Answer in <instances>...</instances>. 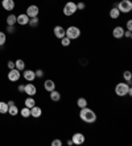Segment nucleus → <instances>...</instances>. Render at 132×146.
Listing matches in <instances>:
<instances>
[{
    "instance_id": "f257e3e1",
    "label": "nucleus",
    "mask_w": 132,
    "mask_h": 146,
    "mask_svg": "<svg viewBox=\"0 0 132 146\" xmlns=\"http://www.w3.org/2000/svg\"><path fill=\"white\" fill-rule=\"evenodd\" d=\"M79 117H81L82 121L87 122V124H92V122L96 121V113L92 111V109L87 108H81V112H79Z\"/></svg>"
},
{
    "instance_id": "f03ea898",
    "label": "nucleus",
    "mask_w": 132,
    "mask_h": 146,
    "mask_svg": "<svg viewBox=\"0 0 132 146\" xmlns=\"http://www.w3.org/2000/svg\"><path fill=\"white\" fill-rule=\"evenodd\" d=\"M129 88H131V82H120L115 86V94L120 98L123 96H127Z\"/></svg>"
},
{
    "instance_id": "7ed1b4c3",
    "label": "nucleus",
    "mask_w": 132,
    "mask_h": 146,
    "mask_svg": "<svg viewBox=\"0 0 132 146\" xmlns=\"http://www.w3.org/2000/svg\"><path fill=\"white\" fill-rule=\"evenodd\" d=\"M65 36L68 38H70L71 41L77 40V38H79V36H81V29L78 27L71 25V27H69L68 29H65Z\"/></svg>"
},
{
    "instance_id": "20e7f679",
    "label": "nucleus",
    "mask_w": 132,
    "mask_h": 146,
    "mask_svg": "<svg viewBox=\"0 0 132 146\" xmlns=\"http://www.w3.org/2000/svg\"><path fill=\"white\" fill-rule=\"evenodd\" d=\"M116 8L120 13H129L132 11V1L131 0H120Z\"/></svg>"
},
{
    "instance_id": "39448f33",
    "label": "nucleus",
    "mask_w": 132,
    "mask_h": 146,
    "mask_svg": "<svg viewBox=\"0 0 132 146\" xmlns=\"http://www.w3.org/2000/svg\"><path fill=\"white\" fill-rule=\"evenodd\" d=\"M77 11H78L77 9V3H74V1H68V3L64 5L62 12H64L65 16H73Z\"/></svg>"
},
{
    "instance_id": "423d86ee",
    "label": "nucleus",
    "mask_w": 132,
    "mask_h": 146,
    "mask_svg": "<svg viewBox=\"0 0 132 146\" xmlns=\"http://www.w3.org/2000/svg\"><path fill=\"white\" fill-rule=\"evenodd\" d=\"M71 141H73V145H82L85 142V134L83 133H74L71 136Z\"/></svg>"
},
{
    "instance_id": "0eeeda50",
    "label": "nucleus",
    "mask_w": 132,
    "mask_h": 146,
    "mask_svg": "<svg viewBox=\"0 0 132 146\" xmlns=\"http://www.w3.org/2000/svg\"><path fill=\"white\" fill-rule=\"evenodd\" d=\"M38 13H40V8L37 7V5H29V7L27 8V16L29 17V19H32V17H37Z\"/></svg>"
},
{
    "instance_id": "6e6552de",
    "label": "nucleus",
    "mask_w": 132,
    "mask_h": 146,
    "mask_svg": "<svg viewBox=\"0 0 132 146\" xmlns=\"http://www.w3.org/2000/svg\"><path fill=\"white\" fill-rule=\"evenodd\" d=\"M20 72L21 71H19L17 68H12L9 72H8V80H11V82H17L19 79H20Z\"/></svg>"
},
{
    "instance_id": "1a4fd4ad",
    "label": "nucleus",
    "mask_w": 132,
    "mask_h": 146,
    "mask_svg": "<svg viewBox=\"0 0 132 146\" xmlns=\"http://www.w3.org/2000/svg\"><path fill=\"white\" fill-rule=\"evenodd\" d=\"M112 36L116 40H120V38L124 37V28L123 27H115L114 31H112Z\"/></svg>"
},
{
    "instance_id": "9d476101",
    "label": "nucleus",
    "mask_w": 132,
    "mask_h": 146,
    "mask_svg": "<svg viewBox=\"0 0 132 146\" xmlns=\"http://www.w3.org/2000/svg\"><path fill=\"white\" fill-rule=\"evenodd\" d=\"M53 33H54V36L58 40H61L62 37H65V28L61 27V25H57V27H54V29H53Z\"/></svg>"
},
{
    "instance_id": "9b49d317",
    "label": "nucleus",
    "mask_w": 132,
    "mask_h": 146,
    "mask_svg": "<svg viewBox=\"0 0 132 146\" xmlns=\"http://www.w3.org/2000/svg\"><path fill=\"white\" fill-rule=\"evenodd\" d=\"M24 92L29 96H33V95H36L37 88H36V86L34 84H25V87H24Z\"/></svg>"
},
{
    "instance_id": "f8f14e48",
    "label": "nucleus",
    "mask_w": 132,
    "mask_h": 146,
    "mask_svg": "<svg viewBox=\"0 0 132 146\" xmlns=\"http://www.w3.org/2000/svg\"><path fill=\"white\" fill-rule=\"evenodd\" d=\"M23 76H24V79L28 82H33L34 79H36V74H34V71H32V70H24Z\"/></svg>"
},
{
    "instance_id": "ddd939ff",
    "label": "nucleus",
    "mask_w": 132,
    "mask_h": 146,
    "mask_svg": "<svg viewBox=\"0 0 132 146\" xmlns=\"http://www.w3.org/2000/svg\"><path fill=\"white\" fill-rule=\"evenodd\" d=\"M16 23L19 25H28L29 23V17L27 16V13H23V15H19L16 19Z\"/></svg>"
},
{
    "instance_id": "4468645a",
    "label": "nucleus",
    "mask_w": 132,
    "mask_h": 146,
    "mask_svg": "<svg viewBox=\"0 0 132 146\" xmlns=\"http://www.w3.org/2000/svg\"><path fill=\"white\" fill-rule=\"evenodd\" d=\"M41 115H42V109L40 108V107L34 106L31 108V116L32 117H34V119H38V117H41Z\"/></svg>"
},
{
    "instance_id": "2eb2a0df",
    "label": "nucleus",
    "mask_w": 132,
    "mask_h": 146,
    "mask_svg": "<svg viewBox=\"0 0 132 146\" xmlns=\"http://www.w3.org/2000/svg\"><path fill=\"white\" fill-rule=\"evenodd\" d=\"M1 5H3V8L5 11H12L15 8V1L13 0H3Z\"/></svg>"
},
{
    "instance_id": "dca6fc26",
    "label": "nucleus",
    "mask_w": 132,
    "mask_h": 146,
    "mask_svg": "<svg viewBox=\"0 0 132 146\" xmlns=\"http://www.w3.org/2000/svg\"><path fill=\"white\" fill-rule=\"evenodd\" d=\"M44 88L48 92L53 91V90H56V83L53 80H50V79H48V80H45V83H44Z\"/></svg>"
},
{
    "instance_id": "f3484780",
    "label": "nucleus",
    "mask_w": 132,
    "mask_h": 146,
    "mask_svg": "<svg viewBox=\"0 0 132 146\" xmlns=\"http://www.w3.org/2000/svg\"><path fill=\"white\" fill-rule=\"evenodd\" d=\"M49 94H50V100L52 102H60V100H61V94H60L58 91H56V90L50 91Z\"/></svg>"
},
{
    "instance_id": "a211bd4d",
    "label": "nucleus",
    "mask_w": 132,
    "mask_h": 146,
    "mask_svg": "<svg viewBox=\"0 0 132 146\" xmlns=\"http://www.w3.org/2000/svg\"><path fill=\"white\" fill-rule=\"evenodd\" d=\"M24 106L28 107V108H32V107L36 106V100H34L32 96H28V98L25 99V102H24Z\"/></svg>"
},
{
    "instance_id": "6ab92c4d",
    "label": "nucleus",
    "mask_w": 132,
    "mask_h": 146,
    "mask_svg": "<svg viewBox=\"0 0 132 146\" xmlns=\"http://www.w3.org/2000/svg\"><path fill=\"white\" fill-rule=\"evenodd\" d=\"M119 16H120V12H119V9L116 7H114V8H111V9H110V17H111L112 20L119 19Z\"/></svg>"
},
{
    "instance_id": "aec40b11",
    "label": "nucleus",
    "mask_w": 132,
    "mask_h": 146,
    "mask_svg": "<svg viewBox=\"0 0 132 146\" xmlns=\"http://www.w3.org/2000/svg\"><path fill=\"white\" fill-rule=\"evenodd\" d=\"M15 68H17L19 71H24V70H25V62H24L23 59H17V61L15 62Z\"/></svg>"
},
{
    "instance_id": "412c9836",
    "label": "nucleus",
    "mask_w": 132,
    "mask_h": 146,
    "mask_svg": "<svg viewBox=\"0 0 132 146\" xmlns=\"http://www.w3.org/2000/svg\"><path fill=\"white\" fill-rule=\"evenodd\" d=\"M77 107L79 109L81 108H85V107H87V100H86L85 98H79L77 100Z\"/></svg>"
},
{
    "instance_id": "4be33fe9",
    "label": "nucleus",
    "mask_w": 132,
    "mask_h": 146,
    "mask_svg": "<svg viewBox=\"0 0 132 146\" xmlns=\"http://www.w3.org/2000/svg\"><path fill=\"white\" fill-rule=\"evenodd\" d=\"M8 103H5V102H0V113L1 115H4V113H7L8 112Z\"/></svg>"
},
{
    "instance_id": "5701e85b",
    "label": "nucleus",
    "mask_w": 132,
    "mask_h": 146,
    "mask_svg": "<svg viewBox=\"0 0 132 146\" xmlns=\"http://www.w3.org/2000/svg\"><path fill=\"white\" fill-rule=\"evenodd\" d=\"M20 115L23 116L24 119L29 117V116H31V108H28V107H24V108L20 111Z\"/></svg>"
},
{
    "instance_id": "b1692460",
    "label": "nucleus",
    "mask_w": 132,
    "mask_h": 146,
    "mask_svg": "<svg viewBox=\"0 0 132 146\" xmlns=\"http://www.w3.org/2000/svg\"><path fill=\"white\" fill-rule=\"evenodd\" d=\"M8 113H9L11 116H16L17 113H19V108H17L16 106H9V108H8Z\"/></svg>"
},
{
    "instance_id": "393cba45",
    "label": "nucleus",
    "mask_w": 132,
    "mask_h": 146,
    "mask_svg": "<svg viewBox=\"0 0 132 146\" xmlns=\"http://www.w3.org/2000/svg\"><path fill=\"white\" fill-rule=\"evenodd\" d=\"M16 19H17L16 15H9V16L7 17V24L8 25H15L16 24Z\"/></svg>"
},
{
    "instance_id": "a878e982",
    "label": "nucleus",
    "mask_w": 132,
    "mask_h": 146,
    "mask_svg": "<svg viewBox=\"0 0 132 146\" xmlns=\"http://www.w3.org/2000/svg\"><path fill=\"white\" fill-rule=\"evenodd\" d=\"M123 79H124V82H131V80H132V74H131V71L125 70V71L123 72Z\"/></svg>"
},
{
    "instance_id": "bb28decb",
    "label": "nucleus",
    "mask_w": 132,
    "mask_h": 146,
    "mask_svg": "<svg viewBox=\"0 0 132 146\" xmlns=\"http://www.w3.org/2000/svg\"><path fill=\"white\" fill-rule=\"evenodd\" d=\"M70 44H71V40H70V38H68L66 36L61 38V45H62V46H65V48H66V46H69Z\"/></svg>"
},
{
    "instance_id": "cd10ccee",
    "label": "nucleus",
    "mask_w": 132,
    "mask_h": 146,
    "mask_svg": "<svg viewBox=\"0 0 132 146\" xmlns=\"http://www.w3.org/2000/svg\"><path fill=\"white\" fill-rule=\"evenodd\" d=\"M28 24H29V27H37L38 25V19L37 17H32V19H29V23H28Z\"/></svg>"
},
{
    "instance_id": "c85d7f7f",
    "label": "nucleus",
    "mask_w": 132,
    "mask_h": 146,
    "mask_svg": "<svg viewBox=\"0 0 132 146\" xmlns=\"http://www.w3.org/2000/svg\"><path fill=\"white\" fill-rule=\"evenodd\" d=\"M5 40H7V36H5V33L0 32V46L5 44Z\"/></svg>"
},
{
    "instance_id": "c756f323",
    "label": "nucleus",
    "mask_w": 132,
    "mask_h": 146,
    "mask_svg": "<svg viewBox=\"0 0 132 146\" xmlns=\"http://www.w3.org/2000/svg\"><path fill=\"white\" fill-rule=\"evenodd\" d=\"M86 8V4L83 3V1H79V3H77V9L78 11H83Z\"/></svg>"
},
{
    "instance_id": "7c9ffc66",
    "label": "nucleus",
    "mask_w": 132,
    "mask_h": 146,
    "mask_svg": "<svg viewBox=\"0 0 132 146\" xmlns=\"http://www.w3.org/2000/svg\"><path fill=\"white\" fill-rule=\"evenodd\" d=\"M52 146H62V141L61 139H53L52 141Z\"/></svg>"
},
{
    "instance_id": "2f4dec72",
    "label": "nucleus",
    "mask_w": 132,
    "mask_h": 146,
    "mask_svg": "<svg viewBox=\"0 0 132 146\" xmlns=\"http://www.w3.org/2000/svg\"><path fill=\"white\" fill-rule=\"evenodd\" d=\"M34 74H36V78H42L44 76V71L42 70H37V71H34Z\"/></svg>"
},
{
    "instance_id": "473e14b6",
    "label": "nucleus",
    "mask_w": 132,
    "mask_h": 146,
    "mask_svg": "<svg viewBox=\"0 0 132 146\" xmlns=\"http://www.w3.org/2000/svg\"><path fill=\"white\" fill-rule=\"evenodd\" d=\"M7 32H8V33H13V32H15V25H8V27H7Z\"/></svg>"
},
{
    "instance_id": "72a5a7b5",
    "label": "nucleus",
    "mask_w": 132,
    "mask_h": 146,
    "mask_svg": "<svg viewBox=\"0 0 132 146\" xmlns=\"http://www.w3.org/2000/svg\"><path fill=\"white\" fill-rule=\"evenodd\" d=\"M8 68H9V70H12V68H15V62H12V61H8Z\"/></svg>"
},
{
    "instance_id": "f704fd0d",
    "label": "nucleus",
    "mask_w": 132,
    "mask_h": 146,
    "mask_svg": "<svg viewBox=\"0 0 132 146\" xmlns=\"http://www.w3.org/2000/svg\"><path fill=\"white\" fill-rule=\"evenodd\" d=\"M127 31H132V20L127 21Z\"/></svg>"
},
{
    "instance_id": "c9c22d12",
    "label": "nucleus",
    "mask_w": 132,
    "mask_h": 146,
    "mask_svg": "<svg viewBox=\"0 0 132 146\" xmlns=\"http://www.w3.org/2000/svg\"><path fill=\"white\" fill-rule=\"evenodd\" d=\"M131 32H132V31H124V36H125L127 38H131V37H132V33H131Z\"/></svg>"
},
{
    "instance_id": "e433bc0d",
    "label": "nucleus",
    "mask_w": 132,
    "mask_h": 146,
    "mask_svg": "<svg viewBox=\"0 0 132 146\" xmlns=\"http://www.w3.org/2000/svg\"><path fill=\"white\" fill-rule=\"evenodd\" d=\"M24 87H25V86H24V84H19V87H17V90H19V92H24Z\"/></svg>"
},
{
    "instance_id": "4c0bfd02",
    "label": "nucleus",
    "mask_w": 132,
    "mask_h": 146,
    "mask_svg": "<svg viewBox=\"0 0 132 146\" xmlns=\"http://www.w3.org/2000/svg\"><path fill=\"white\" fill-rule=\"evenodd\" d=\"M68 145H69V146L73 145V141H71V139H69V141H68Z\"/></svg>"
}]
</instances>
